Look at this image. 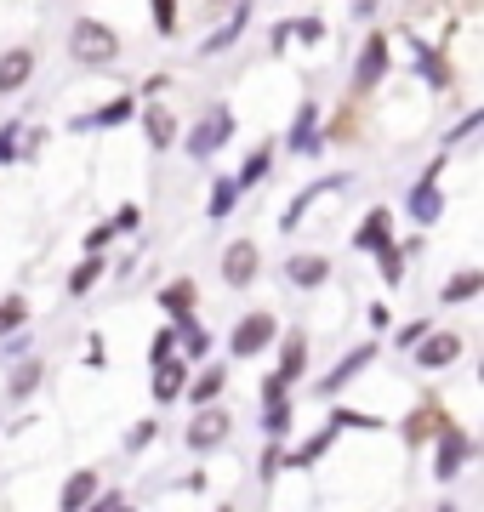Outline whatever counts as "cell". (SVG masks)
<instances>
[{
    "instance_id": "cell-39",
    "label": "cell",
    "mask_w": 484,
    "mask_h": 512,
    "mask_svg": "<svg viewBox=\"0 0 484 512\" xmlns=\"http://www.w3.org/2000/svg\"><path fill=\"white\" fill-rule=\"evenodd\" d=\"M171 353H177V325L166 319V325L149 336V365H160V359H171Z\"/></svg>"
},
{
    "instance_id": "cell-10",
    "label": "cell",
    "mask_w": 484,
    "mask_h": 512,
    "mask_svg": "<svg viewBox=\"0 0 484 512\" xmlns=\"http://www.w3.org/2000/svg\"><path fill=\"white\" fill-rule=\"evenodd\" d=\"M126 120H137V97L120 92V97H109L103 109L75 114V120H69V131H114V126H126Z\"/></svg>"
},
{
    "instance_id": "cell-16",
    "label": "cell",
    "mask_w": 484,
    "mask_h": 512,
    "mask_svg": "<svg viewBox=\"0 0 484 512\" xmlns=\"http://www.w3.org/2000/svg\"><path fill=\"white\" fill-rule=\"evenodd\" d=\"M154 302H160V313H166L171 325H183L188 313L200 308V285H194V279H171V285H160V296H154Z\"/></svg>"
},
{
    "instance_id": "cell-52",
    "label": "cell",
    "mask_w": 484,
    "mask_h": 512,
    "mask_svg": "<svg viewBox=\"0 0 484 512\" xmlns=\"http://www.w3.org/2000/svg\"><path fill=\"white\" fill-rule=\"evenodd\" d=\"M365 319H371L376 330H388V319H393V313H388V302H371V313H365Z\"/></svg>"
},
{
    "instance_id": "cell-48",
    "label": "cell",
    "mask_w": 484,
    "mask_h": 512,
    "mask_svg": "<svg viewBox=\"0 0 484 512\" xmlns=\"http://www.w3.org/2000/svg\"><path fill=\"white\" fill-rule=\"evenodd\" d=\"M479 126H484V114H479V109H473V114H462V120L450 126V137H445V143H462V137H473Z\"/></svg>"
},
{
    "instance_id": "cell-53",
    "label": "cell",
    "mask_w": 484,
    "mask_h": 512,
    "mask_svg": "<svg viewBox=\"0 0 484 512\" xmlns=\"http://www.w3.org/2000/svg\"><path fill=\"white\" fill-rule=\"evenodd\" d=\"M211 6H228V0H211Z\"/></svg>"
},
{
    "instance_id": "cell-14",
    "label": "cell",
    "mask_w": 484,
    "mask_h": 512,
    "mask_svg": "<svg viewBox=\"0 0 484 512\" xmlns=\"http://www.w3.org/2000/svg\"><path fill=\"white\" fill-rule=\"evenodd\" d=\"M137 120H143V137H149V148H154V154H166V148L177 143V137H183V126H177V114H171L166 103H154V97H149V109L137 114Z\"/></svg>"
},
{
    "instance_id": "cell-5",
    "label": "cell",
    "mask_w": 484,
    "mask_h": 512,
    "mask_svg": "<svg viewBox=\"0 0 484 512\" xmlns=\"http://www.w3.org/2000/svg\"><path fill=\"white\" fill-rule=\"evenodd\" d=\"M228 427H234V421H228V410H223L217 399H211V404H200V410H194V421H188L183 444L194 450V456H211V450H217V444L228 439Z\"/></svg>"
},
{
    "instance_id": "cell-21",
    "label": "cell",
    "mask_w": 484,
    "mask_h": 512,
    "mask_svg": "<svg viewBox=\"0 0 484 512\" xmlns=\"http://www.w3.org/2000/svg\"><path fill=\"white\" fill-rule=\"evenodd\" d=\"M154 370V404H177L183 399V382H188V359H177V353H171V359H160V365H149Z\"/></svg>"
},
{
    "instance_id": "cell-41",
    "label": "cell",
    "mask_w": 484,
    "mask_h": 512,
    "mask_svg": "<svg viewBox=\"0 0 484 512\" xmlns=\"http://www.w3.org/2000/svg\"><path fill=\"white\" fill-rule=\"evenodd\" d=\"M18 137H23V120H6V126H0V165L18 160Z\"/></svg>"
},
{
    "instance_id": "cell-33",
    "label": "cell",
    "mask_w": 484,
    "mask_h": 512,
    "mask_svg": "<svg viewBox=\"0 0 484 512\" xmlns=\"http://www.w3.org/2000/svg\"><path fill=\"white\" fill-rule=\"evenodd\" d=\"M103 268H109V262H103V251H86L75 262V274H69V296H86L97 279H103Z\"/></svg>"
},
{
    "instance_id": "cell-20",
    "label": "cell",
    "mask_w": 484,
    "mask_h": 512,
    "mask_svg": "<svg viewBox=\"0 0 484 512\" xmlns=\"http://www.w3.org/2000/svg\"><path fill=\"white\" fill-rule=\"evenodd\" d=\"M336 188H348V177H342V171H336V177H325V183H308V188H302V194H297V200L285 205L280 228H285V234H291V228H297V222L308 217V211H314V205L325 200V194H336Z\"/></svg>"
},
{
    "instance_id": "cell-7",
    "label": "cell",
    "mask_w": 484,
    "mask_h": 512,
    "mask_svg": "<svg viewBox=\"0 0 484 512\" xmlns=\"http://www.w3.org/2000/svg\"><path fill=\"white\" fill-rule=\"evenodd\" d=\"M462 348H467V342L456 336V330H433V325H428V336L410 348V359H416L422 370H450L456 359H462Z\"/></svg>"
},
{
    "instance_id": "cell-28",
    "label": "cell",
    "mask_w": 484,
    "mask_h": 512,
    "mask_svg": "<svg viewBox=\"0 0 484 512\" xmlns=\"http://www.w3.org/2000/svg\"><path fill=\"white\" fill-rule=\"evenodd\" d=\"M336 439H342V433H336L331 421H325V427H319V433H314V439H308V444H297L291 456H280V467H297V473H302V467H314V461L325 456V450H331Z\"/></svg>"
},
{
    "instance_id": "cell-12",
    "label": "cell",
    "mask_w": 484,
    "mask_h": 512,
    "mask_svg": "<svg viewBox=\"0 0 484 512\" xmlns=\"http://www.w3.org/2000/svg\"><path fill=\"white\" fill-rule=\"evenodd\" d=\"M274 348H280V376L291 387L302 382V376H308V359H314V348H308V330H285V336H274Z\"/></svg>"
},
{
    "instance_id": "cell-34",
    "label": "cell",
    "mask_w": 484,
    "mask_h": 512,
    "mask_svg": "<svg viewBox=\"0 0 484 512\" xmlns=\"http://www.w3.org/2000/svg\"><path fill=\"white\" fill-rule=\"evenodd\" d=\"M291 433V399L262 404V439H285Z\"/></svg>"
},
{
    "instance_id": "cell-30",
    "label": "cell",
    "mask_w": 484,
    "mask_h": 512,
    "mask_svg": "<svg viewBox=\"0 0 484 512\" xmlns=\"http://www.w3.org/2000/svg\"><path fill=\"white\" fill-rule=\"evenodd\" d=\"M479 291H484V268H462V274H450V279H445L439 302H445V308H462V302H473Z\"/></svg>"
},
{
    "instance_id": "cell-32",
    "label": "cell",
    "mask_w": 484,
    "mask_h": 512,
    "mask_svg": "<svg viewBox=\"0 0 484 512\" xmlns=\"http://www.w3.org/2000/svg\"><path fill=\"white\" fill-rule=\"evenodd\" d=\"M234 205H240V183H234V177H217V183H211V200H205V217L223 222V217H234Z\"/></svg>"
},
{
    "instance_id": "cell-46",
    "label": "cell",
    "mask_w": 484,
    "mask_h": 512,
    "mask_svg": "<svg viewBox=\"0 0 484 512\" xmlns=\"http://www.w3.org/2000/svg\"><path fill=\"white\" fill-rule=\"evenodd\" d=\"M280 456H285V439H268V450H262V484L280 478Z\"/></svg>"
},
{
    "instance_id": "cell-47",
    "label": "cell",
    "mask_w": 484,
    "mask_h": 512,
    "mask_svg": "<svg viewBox=\"0 0 484 512\" xmlns=\"http://www.w3.org/2000/svg\"><path fill=\"white\" fill-rule=\"evenodd\" d=\"M109 222H114V234H137V222H143V205H120Z\"/></svg>"
},
{
    "instance_id": "cell-6",
    "label": "cell",
    "mask_w": 484,
    "mask_h": 512,
    "mask_svg": "<svg viewBox=\"0 0 484 512\" xmlns=\"http://www.w3.org/2000/svg\"><path fill=\"white\" fill-rule=\"evenodd\" d=\"M262 274V251H257V239H234L223 251V285L228 291H251Z\"/></svg>"
},
{
    "instance_id": "cell-11",
    "label": "cell",
    "mask_w": 484,
    "mask_h": 512,
    "mask_svg": "<svg viewBox=\"0 0 484 512\" xmlns=\"http://www.w3.org/2000/svg\"><path fill=\"white\" fill-rule=\"evenodd\" d=\"M445 188L439 183H428V177H416V188H410L405 194V211H410V222H416V228H433V222L445 217Z\"/></svg>"
},
{
    "instance_id": "cell-36",
    "label": "cell",
    "mask_w": 484,
    "mask_h": 512,
    "mask_svg": "<svg viewBox=\"0 0 484 512\" xmlns=\"http://www.w3.org/2000/svg\"><path fill=\"white\" fill-rule=\"evenodd\" d=\"M149 18L160 40H177V0H149Z\"/></svg>"
},
{
    "instance_id": "cell-26",
    "label": "cell",
    "mask_w": 484,
    "mask_h": 512,
    "mask_svg": "<svg viewBox=\"0 0 484 512\" xmlns=\"http://www.w3.org/2000/svg\"><path fill=\"white\" fill-rule=\"evenodd\" d=\"M97 484H103V478H97L92 467H80V473L69 478V484H63L57 507H63V512H86V507H92V495H97Z\"/></svg>"
},
{
    "instance_id": "cell-17",
    "label": "cell",
    "mask_w": 484,
    "mask_h": 512,
    "mask_svg": "<svg viewBox=\"0 0 484 512\" xmlns=\"http://www.w3.org/2000/svg\"><path fill=\"white\" fill-rule=\"evenodd\" d=\"M285 279H291V285H302V291H319V285L331 279V256H319V251L285 256Z\"/></svg>"
},
{
    "instance_id": "cell-3",
    "label": "cell",
    "mask_w": 484,
    "mask_h": 512,
    "mask_svg": "<svg viewBox=\"0 0 484 512\" xmlns=\"http://www.w3.org/2000/svg\"><path fill=\"white\" fill-rule=\"evenodd\" d=\"M234 126H240V120H234V109H228V103H217L200 126L188 131V160H194V165L217 160V154L228 148V137H234Z\"/></svg>"
},
{
    "instance_id": "cell-27",
    "label": "cell",
    "mask_w": 484,
    "mask_h": 512,
    "mask_svg": "<svg viewBox=\"0 0 484 512\" xmlns=\"http://www.w3.org/2000/svg\"><path fill=\"white\" fill-rule=\"evenodd\" d=\"M388 234H393V211H388V205H376L371 217H365V222H359V228H354V239H348V245H354V251L365 256V251H371V245H382V239H388Z\"/></svg>"
},
{
    "instance_id": "cell-18",
    "label": "cell",
    "mask_w": 484,
    "mask_h": 512,
    "mask_svg": "<svg viewBox=\"0 0 484 512\" xmlns=\"http://www.w3.org/2000/svg\"><path fill=\"white\" fill-rule=\"evenodd\" d=\"M285 143L297 148V154H308V160H319V148H325V137H319V103L302 97V109H297V120H291V137H285Z\"/></svg>"
},
{
    "instance_id": "cell-31",
    "label": "cell",
    "mask_w": 484,
    "mask_h": 512,
    "mask_svg": "<svg viewBox=\"0 0 484 512\" xmlns=\"http://www.w3.org/2000/svg\"><path fill=\"white\" fill-rule=\"evenodd\" d=\"M268 171H274V143H257L251 154H245L240 177H234V183H240V194H245V188H262V183H268Z\"/></svg>"
},
{
    "instance_id": "cell-19",
    "label": "cell",
    "mask_w": 484,
    "mask_h": 512,
    "mask_svg": "<svg viewBox=\"0 0 484 512\" xmlns=\"http://www.w3.org/2000/svg\"><path fill=\"white\" fill-rule=\"evenodd\" d=\"M445 427H450V410L428 393V399H422V410L405 421V444H428L433 433H445Z\"/></svg>"
},
{
    "instance_id": "cell-43",
    "label": "cell",
    "mask_w": 484,
    "mask_h": 512,
    "mask_svg": "<svg viewBox=\"0 0 484 512\" xmlns=\"http://www.w3.org/2000/svg\"><path fill=\"white\" fill-rule=\"evenodd\" d=\"M428 325H433V319H410V325H399V330H393V348H416V342L428 336Z\"/></svg>"
},
{
    "instance_id": "cell-49",
    "label": "cell",
    "mask_w": 484,
    "mask_h": 512,
    "mask_svg": "<svg viewBox=\"0 0 484 512\" xmlns=\"http://www.w3.org/2000/svg\"><path fill=\"white\" fill-rule=\"evenodd\" d=\"M114 239H120V234H114V222H97L92 234H86V251H109Z\"/></svg>"
},
{
    "instance_id": "cell-35",
    "label": "cell",
    "mask_w": 484,
    "mask_h": 512,
    "mask_svg": "<svg viewBox=\"0 0 484 512\" xmlns=\"http://www.w3.org/2000/svg\"><path fill=\"white\" fill-rule=\"evenodd\" d=\"M23 319H29V302H23L18 291H12V296H0V336L23 330Z\"/></svg>"
},
{
    "instance_id": "cell-40",
    "label": "cell",
    "mask_w": 484,
    "mask_h": 512,
    "mask_svg": "<svg viewBox=\"0 0 484 512\" xmlns=\"http://www.w3.org/2000/svg\"><path fill=\"white\" fill-rule=\"evenodd\" d=\"M154 439H160V421H154V416H143V421H137V427H131L126 450H131V456H143V450H149Z\"/></svg>"
},
{
    "instance_id": "cell-1",
    "label": "cell",
    "mask_w": 484,
    "mask_h": 512,
    "mask_svg": "<svg viewBox=\"0 0 484 512\" xmlns=\"http://www.w3.org/2000/svg\"><path fill=\"white\" fill-rule=\"evenodd\" d=\"M69 57H75L80 69H109L114 57H120V29L103 18H75V29H69Z\"/></svg>"
},
{
    "instance_id": "cell-22",
    "label": "cell",
    "mask_w": 484,
    "mask_h": 512,
    "mask_svg": "<svg viewBox=\"0 0 484 512\" xmlns=\"http://www.w3.org/2000/svg\"><path fill=\"white\" fill-rule=\"evenodd\" d=\"M245 29H251V0H234V12H228V23H223V29L200 40V57H217V52H228V46H234V40H240Z\"/></svg>"
},
{
    "instance_id": "cell-42",
    "label": "cell",
    "mask_w": 484,
    "mask_h": 512,
    "mask_svg": "<svg viewBox=\"0 0 484 512\" xmlns=\"http://www.w3.org/2000/svg\"><path fill=\"white\" fill-rule=\"evenodd\" d=\"M257 399H262V404H274V399H291V382H285L280 370H268V376H262V387H257Z\"/></svg>"
},
{
    "instance_id": "cell-9",
    "label": "cell",
    "mask_w": 484,
    "mask_h": 512,
    "mask_svg": "<svg viewBox=\"0 0 484 512\" xmlns=\"http://www.w3.org/2000/svg\"><path fill=\"white\" fill-rule=\"evenodd\" d=\"M29 80H35V46H6L0 52V97L29 92Z\"/></svg>"
},
{
    "instance_id": "cell-50",
    "label": "cell",
    "mask_w": 484,
    "mask_h": 512,
    "mask_svg": "<svg viewBox=\"0 0 484 512\" xmlns=\"http://www.w3.org/2000/svg\"><path fill=\"white\" fill-rule=\"evenodd\" d=\"M86 365H92V370L109 365V353H103V336H86Z\"/></svg>"
},
{
    "instance_id": "cell-4",
    "label": "cell",
    "mask_w": 484,
    "mask_h": 512,
    "mask_svg": "<svg viewBox=\"0 0 484 512\" xmlns=\"http://www.w3.org/2000/svg\"><path fill=\"white\" fill-rule=\"evenodd\" d=\"M274 336H280V319H274L268 308H257L228 330V353H234V359H257V353L274 348Z\"/></svg>"
},
{
    "instance_id": "cell-2",
    "label": "cell",
    "mask_w": 484,
    "mask_h": 512,
    "mask_svg": "<svg viewBox=\"0 0 484 512\" xmlns=\"http://www.w3.org/2000/svg\"><path fill=\"white\" fill-rule=\"evenodd\" d=\"M433 439H439V444H433V484H456V473L479 456V439H473V433H462L456 421H450L445 433H433Z\"/></svg>"
},
{
    "instance_id": "cell-45",
    "label": "cell",
    "mask_w": 484,
    "mask_h": 512,
    "mask_svg": "<svg viewBox=\"0 0 484 512\" xmlns=\"http://www.w3.org/2000/svg\"><path fill=\"white\" fill-rule=\"evenodd\" d=\"M92 507H97V512H126V507H131V495H126V490H103V484H97Z\"/></svg>"
},
{
    "instance_id": "cell-44",
    "label": "cell",
    "mask_w": 484,
    "mask_h": 512,
    "mask_svg": "<svg viewBox=\"0 0 484 512\" xmlns=\"http://www.w3.org/2000/svg\"><path fill=\"white\" fill-rule=\"evenodd\" d=\"M331 427H336V433H342V427H365V433H376L382 421H376V416H359V410H331Z\"/></svg>"
},
{
    "instance_id": "cell-24",
    "label": "cell",
    "mask_w": 484,
    "mask_h": 512,
    "mask_svg": "<svg viewBox=\"0 0 484 512\" xmlns=\"http://www.w3.org/2000/svg\"><path fill=\"white\" fill-rule=\"evenodd\" d=\"M223 387H228V365H205L200 376H188V382H183V399L200 410V404L223 399Z\"/></svg>"
},
{
    "instance_id": "cell-23",
    "label": "cell",
    "mask_w": 484,
    "mask_h": 512,
    "mask_svg": "<svg viewBox=\"0 0 484 512\" xmlns=\"http://www.w3.org/2000/svg\"><path fill=\"white\" fill-rule=\"evenodd\" d=\"M211 348H217V342H211V330H205L194 313H188L183 325H177V359H188V365H205V359H211Z\"/></svg>"
},
{
    "instance_id": "cell-38",
    "label": "cell",
    "mask_w": 484,
    "mask_h": 512,
    "mask_svg": "<svg viewBox=\"0 0 484 512\" xmlns=\"http://www.w3.org/2000/svg\"><path fill=\"white\" fill-rule=\"evenodd\" d=\"M285 35L302 40V46H319L325 40V18H285Z\"/></svg>"
},
{
    "instance_id": "cell-29",
    "label": "cell",
    "mask_w": 484,
    "mask_h": 512,
    "mask_svg": "<svg viewBox=\"0 0 484 512\" xmlns=\"http://www.w3.org/2000/svg\"><path fill=\"white\" fill-rule=\"evenodd\" d=\"M40 376H46V365H40L35 353H29V359L18 353V365H12V382H6V399H12V404H23V399H29V393L40 387Z\"/></svg>"
},
{
    "instance_id": "cell-13",
    "label": "cell",
    "mask_w": 484,
    "mask_h": 512,
    "mask_svg": "<svg viewBox=\"0 0 484 512\" xmlns=\"http://www.w3.org/2000/svg\"><path fill=\"white\" fill-rule=\"evenodd\" d=\"M371 359H376V342H359L354 353H342V359L331 365V376L319 382V399H336V393H342V387L354 382V376H359L365 365H371Z\"/></svg>"
},
{
    "instance_id": "cell-8",
    "label": "cell",
    "mask_w": 484,
    "mask_h": 512,
    "mask_svg": "<svg viewBox=\"0 0 484 512\" xmlns=\"http://www.w3.org/2000/svg\"><path fill=\"white\" fill-rule=\"evenodd\" d=\"M388 63H393L388 35H382V29H371V35H365V46H359V63H354V92H371V86H382Z\"/></svg>"
},
{
    "instance_id": "cell-25",
    "label": "cell",
    "mask_w": 484,
    "mask_h": 512,
    "mask_svg": "<svg viewBox=\"0 0 484 512\" xmlns=\"http://www.w3.org/2000/svg\"><path fill=\"white\" fill-rule=\"evenodd\" d=\"M365 256H376V274H382V285H405V245H393V234L382 239V245H371Z\"/></svg>"
},
{
    "instance_id": "cell-37",
    "label": "cell",
    "mask_w": 484,
    "mask_h": 512,
    "mask_svg": "<svg viewBox=\"0 0 484 512\" xmlns=\"http://www.w3.org/2000/svg\"><path fill=\"white\" fill-rule=\"evenodd\" d=\"M354 120H359V109H354V103H342V109H336V120L325 126V137H331V143H354V137H359Z\"/></svg>"
},
{
    "instance_id": "cell-15",
    "label": "cell",
    "mask_w": 484,
    "mask_h": 512,
    "mask_svg": "<svg viewBox=\"0 0 484 512\" xmlns=\"http://www.w3.org/2000/svg\"><path fill=\"white\" fill-rule=\"evenodd\" d=\"M410 52H416V74L428 80L433 92H450V86H456V69H450L445 52H433L428 40H416V35H410Z\"/></svg>"
},
{
    "instance_id": "cell-51",
    "label": "cell",
    "mask_w": 484,
    "mask_h": 512,
    "mask_svg": "<svg viewBox=\"0 0 484 512\" xmlns=\"http://www.w3.org/2000/svg\"><path fill=\"white\" fill-rule=\"evenodd\" d=\"M171 86V74H149V80H143V97H160Z\"/></svg>"
}]
</instances>
